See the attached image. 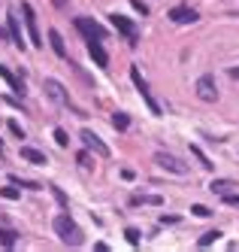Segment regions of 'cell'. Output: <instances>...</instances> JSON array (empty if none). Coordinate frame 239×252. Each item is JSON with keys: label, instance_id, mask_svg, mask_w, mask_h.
Here are the masks:
<instances>
[{"label": "cell", "instance_id": "cell-3", "mask_svg": "<svg viewBox=\"0 0 239 252\" xmlns=\"http://www.w3.org/2000/svg\"><path fill=\"white\" fill-rule=\"evenodd\" d=\"M109 19H112V25H115V31L121 33V37L127 40V46H136V40H139V33H136V25L131 22V19H124V15H109Z\"/></svg>", "mask_w": 239, "mask_h": 252}, {"label": "cell", "instance_id": "cell-29", "mask_svg": "<svg viewBox=\"0 0 239 252\" xmlns=\"http://www.w3.org/2000/svg\"><path fill=\"white\" fill-rule=\"evenodd\" d=\"M224 204H230V207H239V194H224Z\"/></svg>", "mask_w": 239, "mask_h": 252}, {"label": "cell", "instance_id": "cell-10", "mask_svg": "<svg viewBox=\"0 0 239 252\" xmlns=\"http://www.w3.org/2000/svg\"><path fill=\"white\" fill-rule=\"evenodd\" d=\"M88 55L94 58L97 67H106L109 64V55H106V49H103V40H88Z\"/></svg>", "mask_w": 239, "mask_h": 252}, {"label": "cell", "instance_id": "cell-13", "mask_svg": "<svg viewBox=\"0 0 239 252\" xmlns=\"http://www.w3.org/2000/svg\"><path fill=\"white\" fill-rule=\"evenodd\" d=\"M22 158L30 161V164H49V158L40 149H33V146H22Z\"/></svg>", "mask_w": 239, "mask_h": 252}, {"label": "cell", "instance_id": "cell-12", "mask_svg": "<svg viewBox=\"0 0 239 252\" xmlns=\"http://www.w3.org/2000/svg\"><path fill=\"white\" fill-rule=\"evenodd\" d=\"M6 25H9V37H12V43H15L18 49H25V37H22V25H18V19H15V15H9Z\"/></svg>", "mask_w": 239, "mask_h": 252}, {"label": "cell", "instance_id": "cell-23", "mask_svg": "<svg viewBox=\"0 0 239 252\" xmlns=\"http://www.w3.org/2000/svg\"><path fill=\"white\" fill-rule=\"evenodd\" d=\"M0 194H3L6 201H18V197H22V191H18V189H12V186H6V189H0Z\"/></svg>", "mask_w": 239, "mask_h": 252}, {"label": "cell", "instance_id": "cell-32", "mask_svg": "<svg viewBox=\"0 0 239 252\" xmlns=\"http://www.w3.org/2000/svg\"><path fill=\"white\" fill-rule=\"evenodd\" d=\"M0 155H3V143H0Z\"/></svg>", "mask_w": 239, "mask_h": 252}, {"label": "cell", "instance_id": "cell-28", "mask_svg": "<svg viewBox=\"0 0 239 252\" xmlns=\"http://www.w3.org/2000/svg\"><path fill=\"white\" fill-rule=\"evenodd\" d=\"M131 6H133L136 12H142V15H149V6H145L142 0H131Z\"/></svg>", "mask_w": 239, "mask_h": 252}, {"label": "cell", "instance_id": "cell-5", "mask_svg": "<svg viewBox=\"0 0 239 252\" xmlns=\"http://www.w3.org/2000/svg\"><path fill=\"white\" fill-rule=\"evenodd\" d=\"M76 28L85 33L88 40H103V37H106V28L97 25L94 19H85V15H79V19H76Z\"/></svg>", "mask_w": 239, "mask_h": 252}, {"label": "cell", "instance_id": "cell-22", "mask_svg": "<svg viewBox=\"0 0 239 252\" xmlns=\"http://www.w3.org/2000/svg\"><path fill=\"white\" fill-rule=\"evenodd\" d=\"M191 155H194V158H197V161H200V164H203V167H206V170H212V161H209V158H206V155H203V152H200V149H197V146H191Z\"/></svg>", "mask_w": 239, "mask_h": 252}, {"label": "cell", "instance_id": "cell-20", "mask_svg": "<svg viewBox=\"0 0 239 252\" xmlns=\"http://www.w3.org/2000/svg\"><path fill=\"white\" fill-rule=\"evenodd\" d=\"M127 125H131V116L127 113H112V128L115 131H127Z\"/></svg>", "mask_w": 239, "mask_h": 252}, {"label": "cell", "instance_id": "cell-30", "mask_svg": "<svg viewBox=\"0 0 239 252\" xmlns=\"http://www.w3.org/2000/svg\"><path fill=\"white\" fill-rule=\"evenodd\" d=\"M52 191H54V197H58V204H67V197H64V191H61V189H52Z\"/></svg>", "mask_w": 239, "mask_h": 252}, {"label": "cell", "instance_id": "cell-27", "mask_svg": "<svg viewBox=\"0 0 239 252\" xmlns=\"http://www.w3.org/2000/svg\"><path fill=\"white\" fill-rule=\"evenodd\" d=\"M9 131H12L18 140H25V131H22V125H18V122H9Z\"/></svg>", "mask_w": 239, "mask_h": 252}, {"label": "cell", "instance_id": "cell-4", "mask_svg": "<svg viewBox=\"0 0 239 252\" xmlns=\"http://www.w3.org/2000/svg\"><path fill=\"white\" fill-rule=\"evenodd\" d=\"M22 15H25V25H27V33H30V43H33L36 49H43V37H40V25H36L33 6H30V3H22Z\"/></svg>", "mask_w": 239, "mask_h": 252}, {"label": "cell", "instance_id": "cell-2", "mask_svg": "<svg viewBox=\"0 0 239 252\" xmlns=\"http://www.w3.org/2000/svg\"><path fill=\"white\" fill-rule=\"evenodd\" d=\"M155 161H158V167H163V170H170V173H176V176H185L188 173V164L182 158H176V155H170V152H158L155 155Z\"/></svg>", "mask_w": 239, "mask_h": 252}, {"label": "cell", "instance_id": "cell-6", "mask_svg": "<svg viewBox=\"0 0 239 252\" xmlns=\"http://www.w3.org/2000/svg\"><path fill=\"white\" fill-rule=\"evenodd\" d=\"M197 97L203 100V103H215L218 100V88H215L212 76H200L197 79Z\"/></svg>", "mask_w": 239, "mask_h": 252}, {"label": "cell", "instance_id": "cell-24", "mask_svg": "<svg viewBox=\"0 0 239 252\" xmlns=\"http://www.w3.org/2000/svg\"><path fill=\"white\" fill-rule=\"evenodd\" d=\"M124 237H127V243H131V246H139V231L136 228H127Z\"/></svg>", "mask_w": 239, "mask_h": 252}, {"label": "cell", "instance_id": "cell-19", "mask_svg": "<svg viewBox=\"0 0 239 252\" xmlns=\"http://www.w3.org/2000/svg\"><path fill=\"white\" fill-rule=\"evenodd\" d=\"M61 240H64L67 246H73V249H76V246H82V243H85V240H82V231H79V228H73L70 234H64Z\"/></svg>", "mask_w": 239, "mask_h": 252}, {"label": "cell", "instance_id": "cell-8", "mask_svg": "<svg viewBox=\"0 0 239 252\" xmlns=\"http://www.w3.org/2000/svg\"><path fill=\"white\" fill-rule=\"evenodd\" d=\"M43 88H46V94H49L54 103H61V106H70V97H67L64 85H61L58 79H46V82H43Z\"/></svg>", "mask_w": 239, "mask_h": 252}, {"label": "cell", "instance_id": "cell-31", "mask_svg": "<svg viewBox=\"0 0 239 252\" xmlns=\"http://www.w3.org/2000/svg\"><path fill=\"white\" fill-rule=\"evenodd\" d=\"M230 76H233V79H239V67H230Z\"/></svg>", "mask_w": 239, "mask_h": 252}, {"label": "cell", "instance_id": "cell-9", "mask_svg": "<svg viewBox=\"0 0 239 252\" xmlns=\"http://www.w3.org/2000/svg\"><path fill=\"white\" fill-rule=\"evenodd\" d=\"M200 15H197V9H191V6H173L170 9V22H176V25H191V22H197Z\"/></svg>", "mask_w": 239, "mask_h": 252}, {"label": "cell", "instance_id": "cell-21", "mask_svg": "<svg viewBox=\"0 0 239 252\" xmlns=\"http://www.w3.org/2000/svg\"><path fill=\"white\" fill-rule=\"evenodd\" d=\"M218 237H221V231H206V234H203V237H200V240H197V246H200V249H206V246H212V243H215Z\"/></svg>", "mask_w": 239, "mask_h": 252}, {"label": "cell", "instance_id": "cell-1", "mask_svg": "<svg viewBox=\"0 0 239 252\" xmlns=\"http://www.w3.org/2000/svg\"><path fill=\"white\" fill-rule=\"evenodd\" d=\"M131 79H133V85H136L139 97L145 100V106H149V113H152V116H160V106H158V100L152 97V92H149V82L142 79V73H139V67H136V64L131 67Z\"/></svg>", "mask_w": 239, "mask_h": 252}, {"label": "cell", "instance_id": "cell-33", "mask_svg": "<svg viewBox=\"0 0 239 252\" xmlns=\"http://www.w3.org/2000/svg\"><path fill=\"white\" fill-rule=\"evenodd\" d=\"M0 40H3V31H0Z\"/></svg>", "mask_w": 239, "mask_h": 252}, {"label": "cell", "instance_id": "cell-15", "mask_svg": "<svg viewBox=\"0 0 239 252\" xmlns=\"http://www.w3.org/2000/svg\"><path fill=\"white\" fill-rule=\"evenodd\" d=\"M15 237H18V234L9 225H0V246H3V249H12L15 246Z\"/></svg>", "mask_w": 239, "mask_h": 252}, {"label": "cell", "instance_id": "cell-25", "mask_svg": "<svg viewBox=\"0 0 239 252\" xmlns=\"http://www.w3.org/2000/svg\"><path fill=\"white\" fill-rule=\"evenodd\" d=\"M54 143H58V146H67V143H70L67 131H61V128H54Z\"/></svg>", "mask_w": 239, "mask_h": 252}, {"label": "cell", "instance_id": "cell-17", "mask_svg": "<svg viewBox=\"0 0 239 252\" xmlns=\"http://www.w3.org/2000/svg\"><path fill=\"white\" fill-rule=\"evenodd\" d=\"M227 189H233L230 179H212V183H209V191L212 194H227Z\"/></svg>", "mask_w": 239, "mask_h": 252}, {"label": "cell", "instance_id": "cell-18", "mask_svg": "<svg viewBox=\"0 0 239 252\" xmlns=\"http://www.w3.org/2000/svg\"><path fill=\"white\" fill-rule=\"evenodd\" d=\"M160 201H163L160 194H136V197H133V204H136V207H139V204H145V207H158Z\"/></svg>", "mask_w": 239, "mask_h": 252}, {"label": "cell", "instance_id": "cell-11", "mask_svg": "<svg viewBox=\"0 0 239 252\" xmlns=\"http://www.w3.org/2000/svg\"><path fill=\"white\" fill-rule=\"evenodd\" d=\"M52 228H54V234H58V237H64V234H70L73 228H76V222H73V219H70L67 213H61V216H54Z\"/></svg>", "mask_w": 239, "mask_h": 252}, {"label": "cell", "instance_id": "cell-7", "mask_svg": "<svg viewBox=\"0 0 239 252\" xmlns=\"http://www.w3.org/2000/svg\"><path fill=\"white\" fill-rule=\"evenodd\" d=\"M79 137H82V143H85V146H88L91 152H97L100 158H109V146H106V143H103V140H100V137H97L94 131L82 128V134H79Z\"/></svg>", "mask_w": 239, "mask_h": 252}, {"label": "cell", "instance_id": "cell-16", "mask_svg": "<svg viewBox=\"0 0 239 252\" xmlns=\"http://www.w3.org/2000/svg\"><path fill=\"white\" fill-rule=\"evenodd\" d=\"M0 76H3V79H6V82L12 85V92H18V94H25V82L18 79V76H12V73H9V70H6L3 64H0Z\"/></svg>", "mask_w": 239, "mask_h": 252}, {"label": "cell", "instance_id": "cell-26", "mask_svg": "<svg viewBox=\"0 0 239 252\" xmlns=\"http://www.w3.org/2000/svg\"><path fill=\"white\" fill-rule=\"evenodd\" d=\"M191 213H194V216H200V219H206V216H212V213H209L203 204H194V207H191Z\"/></svg>", "mask_w": 239, "mask_h": 252}, {"label": "cell", "instance_id": "cell-14", "mask_svg": "<svg viewBox=\"0 0 239 252\" xmlns=\"http://www.w3.org/2000/svg\"><path fill=\"white\" fill-rule=\"evenodd\" d=\"M49 43H52V49H54V55L58 58H67V46H64V37L58 31H49Z\"/></svg>", "mask_w": 239, "mask_h": 252}]
</instances>
